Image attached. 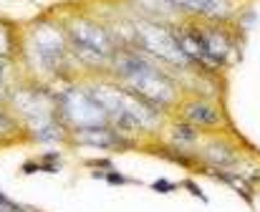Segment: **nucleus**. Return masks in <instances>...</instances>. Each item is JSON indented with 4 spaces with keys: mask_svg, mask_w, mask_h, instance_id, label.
Segmentation results:
<instances>
[{
    "mask_svg": "<svg viewBox=\"0 0 260 212\" xmlns=\"http://www.w3.org/2000/svg\"><path fill=\"white\" fill-rule=\"evenodd\" d=\"M121 84L126 89H132L139 99H144L149 106H154L157 111H165V109L177 104V89H174V84L152 61L147 66H142L139 71L124 76Z\"/></svg>",
    "mask_w": 260,
    "mask_h": 212,
    "instance_id": "obj_1",
    "label": "nucleus"
},
{
    "mask_svg": "<svg viewBox=\"0 0 260 212\" xmlns=\"http://www.w3.org/2000/svg\"><path fill=\"white\" fill-rule=\"evenodd\" d=\"M56 114L66 126H74V129L99 126V124L109 121L106 111L88 94V89H71V91L61 94L56 101Z\"/></svg>",
    "mask_w": 260,
    "mask_h": 212,
    "instance_id": "obj_2",
    "label": "nucleus"
},
{
    "mask_svg": "<svg viewBox=\"0 0 260 212\" xmlns=\"http://www.w3.org/2000/svg\"><path fill=\"white\" fill-rule=\"evenodd\" d=\"M137 46L144 48L149 56L162 58L165 63H172V66L189 63L177 46L174 30H170L167 25H162L157 20H137Z\"/></svg>",
    "mask_w": 260,
    "mask_h": 212,
    "instance_id": "obj_3",
    "label": "nucleus"
},
{
    "mask_svg": "<svg viewBox=\"0 0 260 212\" xmlns=\"http://www.w3.org/2000/svg\"><path fill=\"white\" fill-rule=\"evenodd\" d=\"M33 46H36V53L38 58L58 71L66 61H69V33H63L58 25L53 23H38L36 25V36H33Z\"/></svg>",
    "mask_w": 260,
    "mask_h": 212,
    "instance_id": "obj_4",
    "label": "nucleus"
},
{
    "mask_svg": "<svg viewBox=\"0 0 260 212\" xmlns=\"http://www.w3.org/2000/svg\"><path fill=\"white\" fill-rule=\"evenodd\" d=\"M69 136L74 139V144H88V147H104V149H114L121 144V134L116 129H111L109 124H99V126H81V129H71Z\"/></svg>",
    "mask_w": 260,
    "mask_h": 212,
    "instance_id": "obj_5",
    "label": "nucleus"
},
{
    "mask_svg": "<svg viewBox=\"0 0 260 212\" xmlns=\"http://www.w3.org/2000/svg\"><path fill=\"white\" fill-rule=\"evenodd\" d=\"M179 114H182V119H184L187 124H192L194 129H197V126H200V129H210V126H217V124H220L217 109L212 104H207L205 99H192V101L182 104Z\"/></svg>",
    "mask_w": 260,
    "mask_h": 212,
    "instance_id": "obj_6",
    "label": "nucleus"
},
{
    "mask_svg": "<svg viewBox=\"0 0 260 212\" xmlns=\"http://www.w3.org/2000/svg\"><path fill=\"white\" fill-rule=\"evenodd\" d=\"M207 162H212V164H222V167H230V164H235V154L222 144V142H212V147L207 149Z\"/></svg>",
    "mask_w": 260,
    "mask_h": 212,
    "instance_id": "obj_7",
    "label": "nucleus"
},
{
    "mask_svg": "<svg viewBox=\"0 0 260 212\" xmlns=\"http://www.w3.org/2000/svg\"><path fill=\"white\" fill-rule=\"evenodd\" d=\"M172 134H174V142L177 144H189V142L197 139V129L192 124H187V121H174Z\"/></svg>",
    "mask_w": 260,
    "mask_h": 212,
    "instance_id": "obj_8",
    "label": "nucleus"
},
{
    "mask_svg": "<svg viewBox=\"0 0 260 212\" xmlns=\"http://www.w3.org/2000/svg\"><path fill=\"white\" fill-rule=\"evenodd\" d=\"M10 53H13V33H10V25L0 20V56L8 58Z\"/></svg>",
    "mask_w": 260,
    "mask_h": 212,
    "instance_id": "obj_9",
    "label": "nucleus"
},
{
    "mask_svg": "<svg viewBox=\"0 0 260 212\" xmlns=\"http://www.w3.org/2000/svg\"><path fill=\"white\" fill-rule=\"evenodd\" d=\"M96 177H101V180H106L109 185H114V187H121V185H134V180H129L126 174H121V172H96Z\"/></svg>",
    "mask_w": 260,
    "mask_h": 212,
    "instance_id": "obj_10",
    "label": "nucleus"
},
{
    "mask_svg": "<svg viewBox=\"0 0 260 212\" xmlns=\"http://www.w3.org/2000/svg\"><path fill=\"white\" fill-rule=\"evenodd\" d=\"M149 187H152L154 192H165V195H167V192H174V190H177V185H172L170 180H157V182H152Z\"/></svg>",
    "mask_w": 260,
    "mask_h": 212,
    "instance_id": "obj_11",
    "label": "nucleus"
},
{
    "mask_svg": "<svg viewBox=\"0 0 260 212\" xmlns=\"http://www.w3.org/2000/svg\"><path fill=\"white\" fill-rule=\"evenodd\" d=\"M13 129H15V121H13V119L8 116V111L0 106V134H3V131H13Z\"/></svg>",
    "mask_w": 260,
    "mask_h": 212,
    "instance_id": "obj_12",
    "label": "nucleus"
},
{
    "mask_svg": "<svg viewBox=\"0 0 260 212\" xmlns=\"http://www.w3.org/2000/svg\"><path fill=\"white\" fill-rule=\"evenodd\" d=\"M0 210H3V212H25L20 205H15L13 200H8L3 192H0Z\"/></svg>",
    "mask_w": 260,
    "mask_h": 212,
    "instance_id": "obj_13",
    "label": "nucleus"
},
{
    "mask_svg": "<svg viewBox=\"0 0 260 212\" xmlns=\"http://www.w3.org/2000/svg\"><path fill=\"white\" fill-rule=\"evenodd\" d=\"M184 190H187L189 195H194L200 202H207V195H205V192H202V190H200V187L192 182V180H187V182H184Z\"/></svg>",
    "mask_w": 260,
    "mask_h": 212,
    "instance_id": "obj_14",
    "label": "nucleus"
},
{
    "mask_svg": "<svg viewBox=\"0 0 260 212\" xmlns=\"http://www.w3.org/2000/svg\"><path fill=\"white\" fill-rule=\"evenodd\" d=\"M5 76H8V58L0 56V89L5 86Z\"/></svg>",
    "mask_w": 260,
    "mask_h": 212,
    "instance_id": "obj_15",
    "label": "nucleus"
},
{
    "mask_svg": "<svg viewBox=\"0 0 260 212\" xmlns=\"http://www.w3.org/2000/svg\"><path fill=\"white\" fill-rule=\"evenodd\" d=\"M88 167H101V169H111V162L109 159H91Z\"/></svg>",
    "mask_w": 260,
    "mask_h": 212,
    "instance_id": "obj_16",
    "label": "nucleus"
}]
</instances>
